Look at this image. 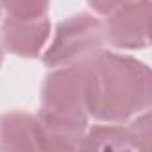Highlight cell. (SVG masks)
Returning a JSON list of instances; mask_svg holds the SVG:
<instances>
[{
    "label": "cell",
    "instance_id": "3",
    "mask_svg": "<svg viewBox=\"0 0 152 152\" xmlns=\"http://www.w3.org/2000/svg\"><path fill=\"white\" fill-rule=\"evenodd\" d=\"M104 41V25L100 20L86 13L70 16L57 25L43 63L50 68L84 64L102 50Z\"/></svg>",
    "mask_w": 152,
    "mask_h": 152
},
{
    "label": "cell",
    "instance_id": "11",
    "mask_svg": "<svg viewBox=\"0 0 152 152\" xmlns=\"http://www.w3.org/2000/svg\"><path fill=\"white\" fill-rule=\"evenodd\" d=\"M2 61H4V56H2V50H0V66H2Z\"/></svg>",
    "mask_w": 152,
    "mask_h": 152
},
{
    "label": "cell",
    "instance_id": "10",
    "mask_svg": "<svg viewBox=\"0 0 152 152\" xmlns=\"http://www.w3.org/2000/svg\"><path fill=\"white\" fill-rule=\"evenodd\" d=\"M90 2V6L97 11V13H100V15H109L111 11H115L116 7H120V6H124V4H127V2H131V0H88Z\"/></svg>",
    "mask_w": 152,
    "mask_h": 152
},
{
    "label": "cell",
    "instance_id": "1",
    "mask_svg": "<svg viewBox=\"0 0 152 152\" xmlns=\"http://www.w3.org/2000/svg\"><path fill=\"white\" fill-rule=\"evenodd\" d=\"M84 93L88 115L122 124L150 107V70L134 57L100 50L84 63Z\"/></svg>",
    "mask_w": 152,
    "mask_h": 152
},
{
    "label": "cell",
    "instance_id": "2",
    "mask_svg": "<svg viewBox=\"0 0 152 152\" xmlns=\"http://www.w3.org/2000/svg\"><path fill=\"white\" fill-rule=\"evenodd\" d=\"M86 124L84 64L61 66L48 73L36 116L39 150H77Z\"/></svg>",
    "mask_w": 152,
    "mask_h": 152
},
{
    "label": "cell",
    "instance_id": "12",
    "mask_svg": "<svg viewBox=\"0 0 152 152\" xmlns=\"http://www.w3.org/2000/svg\"><path fill=\"white\" fill-rule=\"evenodd\" d=\"M0 9H2V7H0Z\"/></svg>",
    "mask_w": 152,
    "mask_h": 152
},
{
    "label": "cell",
    "instance_id": "4",
    "mask_svg": "<svg viewBox=\"0 0 152 152\" xmlns=\"http://www.w3.org/2000/svg\"><path fill=\"white\" fill-rule=\"evenodd\" d=\"M150 0H131L107 15L104 39L124 50H136L148 45Z\"/></svg>",
    "mask_w": 152,
    "mask_h": 152
},
{
    "label": "cell",
    "instance_id": "6",
    "mask_svg": "<svg viewBox=\"0 0 152 152\" xmlns=\"http://www.w3.org/2000/svg\"><path fill=\"white\" fill-rule=\"evenodd\" d=\"M0 150H39L36 116L23 111L0 116Z\"/></svg>",
    "mask_w": 152,
    "mask_h": 152
},
{
    "label": "cell",
    "instance_id": "8",
    "mask_svg": "<svg viewBox=\"0 0 152 152\" xmlns=\"http://www.w3.org/2000/svg\"><path fill=\"white\" fill-rule=\"evenodd\" d=\"M50 0H0V7H4L9 16L16 18H39L47 16Z\"/></svg>",
    "mask_w": 152,
    "mask_h": 152
},
{
    "label": "cell",
    "instance_id": "5",
    "mask_svg": "<svg viewBox=\"0 0 152 152\" xmlns=\"http://www.w3.org/2000/svg\"><path fill=\"white\" fill-rule=\"evenodd\" d=\"M50 34V22L47 16L16 18L7 16L0 29V39L6 50L22 57H36Z\"/></svg>",
    "mask_w": 152,
    "mask_h": 152
},
{
    "label": "cell",
    "instance_id": "7",
    "mask_svg": "<svg viewBox=\"0 0 152 152\" xmlns=\"http://www.w3.org/2000/svg\"><path fill=\"white\" fill-rule=\"evenodd\" d=\"M77 150H132L129 127L111 122L95 125L84 132Z\"/></svg>",
    "mask_w": 152,
    "mask_h": 152
},
{
    "label": "cell",
    "instance_id": "9",
    "mask_svg": "<svg viewBox=\"0 0 152 152\" xmlns=\"http://www.w3.org/2000/svg\"><path fill=\"white\" fill-rule=\"evenodd\" d=\"M127 127H129L132 148L147 150L150 145V115H148V109L141 116H138L134 122H131V125H127Z\"/></svg>",
    "mask_w": 152,
    "mask_h": 152
}]
</instances>
